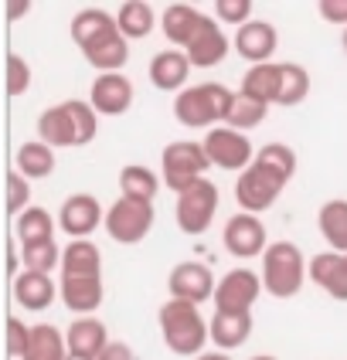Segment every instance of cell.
I'll list each match as a JSON object with an SVG mask.
<instances>
[{
  "label": "cell",
  "mask_w": 347,
  "mask_h": 360,
  "mask_svg": "<svg viewBox=\"0 0 347 360\" xmlns=\"http://www.w3.org/2000/svg\"><path fill=\"white\" fill-rule=\"evenodd\" d=\"M27 207H31V180L11 170L7 174V211H11V218H20Z\"/></svg>",
  "instance_id": "cell-37"
},
{
  "label": "cell",
  "mask_w": 347,
  "mask_h": 360,
  "mask_svg": "<svg viewBox=\"0 0 347 360\" xmlns=\"http://www.w3.org/2000/svg\"><path fill=\"white\" fill-rule=\"evenodd\" d=\"M265 116H269V105H265V102H255V99H248V96L239 92L225 126H232V129H239V133H252L255 126L265 122Z\"/></svg>",
  "instance_id": "cell-36"
},
{
  "label": "cell",
  "mask_w": 347,
  "mask_h": 360,
  "mask_svg": "<svg viewBox=\"0 0 347 360\" xmlns=\"http://www.w3.org/2000/svg\"><path fill=\"white\" fill-rule=\"evenodd\" d=\"M160 184H163V177L157 170H150V167H143V163H126L120 170V198L153 204Z\"/></svg>",
  "instance_id": "cell-29"
},
{
  "label": "cell",
  "mask_w": 347,
  "mask_h": 360,
  "mask_svg": "<svg viewBox=\"0 0 347 360\" xmlns=\"http://www.w3.org/2000/svg\"><path fill=\"white\" fill-rule=\"evenodd\" d=\"M38 140L48 143L51 150H65V146H82V133H79V120H75V109L72 102L65 99L58 105H48L38 116Z\"/></svg>",
  "instance_id": "cell-15"
},
{
  "label": "cell",
  "mask_w": 347,
  "mask_h": 360,
  "mask_svg": "<svg viewBox=\"0 0 347 360\" xmlns=\"http://www.w3.org/2000/svg\"><path fill=\"white\" fill-rule=\"evenodd\" d=\"M232 48L239 51V58L252 61V65H269V58H272L276 48H279V31H276L269 20H248L245 27L235 31Z\"/></svg>",
  "instance_id": "cell-17"
},
{
  "label": "cell",
  "mask_w": 347,
  "mask_h": 360,
  "mask_svg": "<svg viewBox=\"0 0 347 360\" xmlns=\"http://www.w3.org/2000/svg\"><path fill=\"white\" fill-rule=\"evenodd\" d=\"M96 360H137V354H133V347L130 343H122V340H113L106 350H102Z\"/></svg>",
  "instance_id": "cell-42"
},
{
  "label": "cell",
  "mask_w": 347,
  "mask_h": 360,
  "mask_svg": "<svg viewBox=\"0 0 347 360\" xmlns=\"http://www.w3.org/2000/svg\"><path fill=\"white\" fill-rule=\"evenodd\" d=\"M279 85H283V65H279V61H269V65H252V68L245 72L239 92L255 102L276 105V102H279Z\"/></svg>",
  "instance_id": "cell-24"
},
{
  "label": "cell",
  "mask_w": 347,
  "mask_h": 360,
  "mask_svg": "<svg viewBox=\"0 0 347 360\" xmlns=\"http://www.w3.org/2000/svg\"><path fill=\"white\" fill-rule=\"evenodd\" d=\"M248 360H279V357H272V354H255V357H248Z\"/></svg>",
  "instance_id": "cell-45"
},
{
  "label": "cell",
  "mask_w": 347,
  "mask_h": 360,
  "mask_svg": "<svg viewBox=\"0 0 347 360\" xmlns=\"http://www.w3.org/2000/svg\"><path fill=\"white\" fill-rule=\"evenodd\" d=\"M279 65H283V85H279V102L276 105L293 109V105L306 102L310 89H313V79H310V72L303 65H296V61H279Z\"/></svg>",
  "instance_id": "cell-34"
},
{
  "label": "cell",
  "mask_w": 347,
  "mask_h": 360,
  "mask_svg": "<svg viewBox=\"0 0 347 360\" xmlns=\"http://www.w3.org/2000/svg\"><path fill=\"white\" fill-rule=\"evenodd\" d=\"M65 343H68V357L96 360L109 347V330L99 316H75L65 330Z\"/></svg>",
  "instance_id": "cell-18"
},
{
  "label": "cell",
  "mask_w": 347,
  "mask_h": 360,
  "mask_svg": "<svg viewBox=\"0 0 347 360\" xmlns=\"http://www.w3.org/2000/svg\"><path fill=\"white\" fill-rule=\"evenodd\" d=\"M31 330H34V326H27L20 316H11V320H7V354H11V360H20L27 354Z\"/></svg>",
  "instance_id": "cell-40"
},
{
  "label": "cell",
  "mask_w": 347,
  "mask_h": 360,
  "mask_svg": "<svg viewBox=\"0 0 347 360\" xmlns=\"http://www.w3.org/2000/svg\"><path fill=\"white\" fill-rule=\"evenodd\" d=\"M317 231L320 238L327 241L330 252H341L347 255V200L344 198H334L320 204L317 211Z\"/></svg>",
  "instance_id": "cell-27"
},
{
  "label": "cell",
  "mask_w": 347,
  "mask_h": 360,
  "mask_svg": "<svg viewBox=\"0 0 347 360\" xmlns=\"http://www.w3.org/2000/svg\"><path fill=\"white\" fill-rule=\"evenodd\" d=\"M27 11H31V0H11V4H7V18L11 20H20Z\"/></svg>",
  "instance_id": "cell-43"
},
{
  "label": "cell",
  "mask_w": 347,
  "mask_h": 360,
  "mask_svg": "<svg viewBox=\"0 0 347 360\" xmlns=\"http://www.w3.org/2000/svg\"><path fill=\"white\" fill-rule=\"evenodd\" d=\"M31 89V65L20 55H7V96H24Z\"/></svg>",
  "instance_id": "cell-39"
},
{
  "label": "cell",
  "mask_w": 347,
  "mask_h": 360,
  "mask_svg": "<svg viewBox=\"0 0 347 360\" xmlns=\"http://www.w3.org/2000/svg\"><path fill=\"white\" fill-rule=\"evenodd\" d=\"M204 150H208V160L218 170H228V174H242L255 163V146L248 140V133H239L232 126H218V129H208L204 133Z\"/></svg>",
  "instance_id": "cell-8"
},
{
  "label": "cell",
  "mask_w": 347,
  "mask_h": 360,
  "mask_svg": "<svg viewBox=\"0 0 347 360\" xmlns=\"http://www.w3.org/2000/svg\"><path fill=\"white\" fill-rule=\"evenodd\" d=\"M116 27H120V34L126 41L150 38L153 27H157V11H153V4H146V0H126V4H120V11H116Z\"/></svg>",
  "instance_id": "cell-28"
},
{
  "label": "cell",
  "mask_w": 347,
  "mask_h": 360,
  "mask_svg": "<svg viewBox=\"0 0 347 360\" xmlns=\"http://www.w3.org/2000/svg\"><path fill=\"white\" fill-rule=\"evenodd\" d=\"M14 241L24 245H41V241H55V218L48 207L31 204L20 218H14Z\"/></svg>",
  "instance_id": "cell-31"
},
{
  "label": "cell",
  "mask_w": 347,
  "mask_h": 360,
  "mask_svg": "<svg viewBox=\"0 0 347 360\" xmlns=\"http://www.w3.org/2000/svg\"><path fill=\"white\" fill-rule=\"evenodd\" d=\"M55 150L48 146V143L41 140H27L18 146V153H14V170L24 174L27 180H44L55 174Z\"/></svg>",
  "instance_id": "cell-30"
},
{
  "label": "cell",
  "mask_w": 347,
  "mask_h": 360,
  "mask_svg": "<svg viewBox=\"0 0 347 360\" xmlns=\"http://www.w3.org/2000/svg\"><path fill=\"white\" fill-rule=\"evenodd\" d=\"M317 11H320V18H324L327 24H341V27H347V0H320Z\"/></svg>",
  "instance_id": "cell-41"
},
{
  "label": "cell",
  "mask_w": 347,
  "mask_h": 360,
  "mask_svg": "<svg viewBox=\"0 0 347 360\" xmlns=\"http://www.w3.org/2000/svg\"><path fill=\"white\" fill-rule=\"evenodd\" d=\"M252 337V313H215L211 316V343L215 350H239Z\"/></svg>",
  "instance_id": "cell-26"
},
{
  "label": "cell",
  "mask_w": 347,
  "mask_h": 360,
  "mask_svg": "<svg viewBox=\"0 0 347 360\" xmlns=\"http://www.w3.org/2000/svg\"><path fill=\"white\" fill-rule=\"evenodd\" d=\"M82 55H85V61H89L92 68H99V75H109V72H120L122 65L130 61V41L116 31V34L102 38L99 44H92V48L82 51Z\"/></svg>",
  "instance_id": "cell-33"
},
{
  "label": "cell",
  "mask_w": 347,
  "mask_h": 360,
  "mask_svg": "<svg viewBox=\"0 0 347 360\" xmlns=\"http://www.w3.org/2000/svg\"><path fill=\"white\" fill-rule=\"evenodd\" d=\"M310 279L313 285H320L330 300L347 302V255L341 252H320L310 259Z\"/></svg>",
  "instance_id": "cell-20"
},
{
  "label": "cell",
  "mask_w": 347,
  "mask_h": 360,
  "mask_svg": "<svg viewBox=\"0 0 347 360\" xmlns=\"http://www.w3.org/2000/svg\"><path fill=\"white\" fill-rule=\"evenodd\" d=\"M58 300L68 313H79V316H92L106 300V285L99 279H58Z\"/></svg>",
  "instance_id": "cell-22"
},
{
  "label": "cell",
  "mask_w": 347,
  "mask_h": 360,
  "mask_svg": "<svg viewBox=\"0 0 347 360\" xmlns=\"http://www.w3.org/2000/svg\"><path fill=\"white\" fill-rule=\"evenodd\" d=\"M265 292L263 276L248 265L228 269L215 289V313H252V306Z\"/></svg>",
  "instance_id": "cell-9"
},
{
  "label": "cell",
  "mask_w": 347,
  "mask_h": 360,
  "mask_svg": "<svg viewBox=\"0 0 347 360\" xmlns=\"http://www.w3.org/2000/svg\"><path fill=\"white\" fill-rule=\"evenodd\" d=\"M208 167H211L208 150H204V143H198V140H174V143H167L160 153L163 187L174 191V194H184V191H191L198 180H204Z\"/></svg>",
  "instance_id": "cell-4"
},
{
  "label": "cell",
  "mask_w": 347,
  "mask_h": 360,
  "mask_svg": "<svg viewBox=\"0 0 347 360\" xmlns=\"http://www.w3.org/2000/svg\"><path fill=\"white\" fill-rule=\"evenodd\" d=\"M235 96L222 82H198L187 85L181 96H174V120L187 129H218L228 122Z\"/></svg>",
  "instance_id": "cell-1"
},
{
  "label": "cell",
  "mask_w": 347,
  "mask_h": 360,
  "mask_svg": "<svg viewBox=\"0 0 347 360\" xmlns=\"http://www.w3.org/2000/svg\"><path fill=\"white\" fill-rule=\"evenodd\" d=\"M133 82L122 72H109V75H96L92 89H89V102L99 116H126L133 109Z\"/></svg>",
  "instance_id": "cell-14"
},
{
  "label": "cell",
  "mask_w": 347,
  "mask_h": 360,
  "mask_svg": "<svg viewBox=\"0 0 347 360\" xmlns=\"http://www.w3.org/2000/svg\"><path fill=\"white\" fill-rule=\"evenodd\" d=\"M341 44H344V51H347V27H344V38H341Z\"/></svg>",
  "instance_id": "cell-46"
},
{
  "label": "cell",
  "mask_w": 347,
  "mask_h": 360,
  "mask_svg": "<svg viewBox=\"0 0 347 360\" xmlns=\"http://www.w3.org/2000/svg\"><path fill=\"white\" fill-rule=\"evenodd\" d=\"M222 245L232 259H263L269 252V231L259 214H232L222 228Z\"/></svg>",
  "instance_id": "cell-10"
},
{
  "label": "cell",
  "mask_w": 347,
  "mask_h": 360,
  "mask_svg": "<svg viewBox=\"0 0 347 360\" xmlns=\"http://www.w3.org/2000/svg\"><path fill=\"white\" fill-rule=\"evenodd\" d=\"M11 289H14V302H18L20 309H27V313H44L55 302V296H58V285H55L51 276L27 272V269L11 282Z\"/></svg>",
  "instance_id": "cell-21"
},
{
  "label": "cell",
  "mask_w": 347,
  "mask_h": 360,
  "mask_svg": "<svg viewBox=\"0 0 347 360\" xmlns=\"http://www.w3.org/2000/svg\"><path fill=\"white\" fill-rule=\"evenodd\" d=\"M153 221H157L153 204L120 198L116 204H109L102 228H106V235L116 241V245H140V241L153 231Z\"/></svg>",
  "instance_id": "cell-7"
},
{
  "label": "cell",
  "mask_w": 347,
  "mask_h": 360,
  "mask_svg": "<svg viewBox=\"0 0 347 360\" xmlns=\"http://www.w3.org/2000/svg\"><path fill=\"white\" fill-rule=\"evenodd\" d=\"M194 360H232V354H225V350H204L201 357H194Z\"/></svg>",
  "instance_id": "cell-44"
},
{
  "label": "cell",
  "mask_w": 347,
  "mask_h": 360,
  "mask_svg": "<svg viewBox=\"0 0 347 360\" xmlns=\"http://www.w3.org/2000/svg\"><path fill=\"white\" fill-rule=\"evenodd\" d=\"M286 184H289L286 174H279L276 167H269V163L255 157V163L235 177V200H239V207L245 214H263L279 200Z\"/></svg>",
  "instance_id": "cell-5"
},
{
  "label": "cell",
  "mask_w": 347,
  "mask_h": 360,
  "mask_svg": "<svg viewBox=\"0 0 347 360\" xmlns=\"http://www.w3.org/2000/svg\"><path fill=\"white\" fill-rule=\"evenodd\" d=\"M160 333L170 354L177 357H201L204 347L211 343V323L201 316V309L194 302L167 300L160 306Z\"/></svg>",
  "instance_id": "cell-2"
},
{
  "label": "cell",
  "mask_w": 347,
  "mask_h": 360,
  "mask_svg": "<svg viewBox=\"0 0 347 360\" xmlns=\"http://www.w3.org/2000/svg\"><path fill=\"white\" fill-rule=\"evenodd\" d=\"M61 252L55 241H41V245H24L20 248V262L27 272H41V276H51L55 269L61 272Z\"/></svg>",
  "instance_id": "cell-35"
},
{
  "label": "cell",
  "mask_w": 347,
  "mask_h": 360,
  "mask_svg": "<svg viewBox=\"0 0 347 360\" xmlns=\"http://www.w3.org/2000/svg\"><path fill=\"white\" fill-rule=\"evenodd\" d=\"M61 276L65 279H99L102 276V252L92 238H75L61 252Z\"/></svg>",
  "instance_id": "cell-23"
},
{
  "label": "cell",
  "mask_w": 347,
  "mask_h": 360,
  "mask_svg": "<svg viewBox=\"0 0 347 360\" xmlns=\"http://www.w3.org/2000/svg\"><path fill=\"white\" fill-rule=\"evenodd\" d=\"M218 214V187L204 177L198 180L191 191L177 194V204H174V221L187 238H198L211 228V221Z\"/></svg>",
  "instance_id": "cell-6"
},
{
  "label": "cell",
  "mask_w": 347,
  "mask_h": 360,
  "mask_svg": "<svg viewBox=\"0 0 347 360\" xmlns=\"http://www.w3.org/2000/svg\"><path fill=\"white\" fill-rule=\"evenodd\" d=\"M68 360H82V357H68Z\"/></svg>",
  "instance_id": "cell-47"
},
{
  "label": "cell",
  "mask_w": 347,
  "mask_h": 360,
  "mask_svg": "<svg viewBox=\"0 0 347 360\" xmlns=\"http://www.w3.org/2000/svg\"><path fill=\"white\" fill-rule=\"evenodd\" d=\"M201 11L191 7V4H167L160 14V27H163V38L170 41V48H187V41L194 38L198 24H201Z\"/></svg>",
  "instance_id": "cell-25"
},
{
  "label": "cell",
  "mask_w": 347,
  "mask_h": 360,
  "mask_svg": "<svg viewBox=\"0 0 347 360\" xmlns=\"http://www.w3.org/2000/svg\"><path fill=\"white\" fill-rule=\"evenodd\" d=\"M228 48H232V41L222 34L218 20L211 18V14H204L201 24H198V31H194V38L187 41L184 55L191 58L194 68H215V65H222V61L228 58Z\"/></svg>",
  "instance_id": "cell-16"
},
{
  "label": "cell",
  "mask_w": 347,
  "mask_h": 360,
  "mask_svg": "<svg viewBox=\"0 0 347 360\" xmlns=\"http://www.w3.org/2000/svg\"><path fill=\"white\" fill-rule=\"evenodd\" d=\"M191 58L184 55L181 48H163L157 51L153 58H150V68H146V75H150V85L157 89V92H167V96H181L184 89H187V82H191Z\"/></svg>",
  "instance_id": "cell-13"
},
{
  "label": "cell",
  "mask_w": 347,
  "mask_h": 360,
  "mask_svg": "<svg viewBox=\"0 0 347 360\" xmlns=\"http://www.w3.org/2000/svg\"><path fill=\"white\" fill-rule=\"evenodd\" d=\"M215 20L222 24H235V31L245 27L252 18V0H215Z\"/></svg>",
  "instance_id": "cell-38"
},
{
  "label": "cell",
  "mask_w": 347,
  "mask_h": 360,
  "mask_svg": "<svg viewBox=\"0 0 347 360\" xmlns=\"http://www.w3.org/2000/svg\"><path fill=\"white\" fill-rule=\"evenodd\" d=\"M20 360H68L65 330L51 326V323H34L31 343H27V354H24Z\"/></svg>",
  "instance_id": "cell-32"
},
{
  "label": "cell",
  "mask_w": 347,
  "mask_h": 360,
  "mask_svg": "<svg viewBox=\"0 0 347 360\" xmlns=\"http://www.w3.org/2000/svg\"><path fill=\"white\" fill-rule=\"evenodd\" d=\"M116 31H120L116 27V14H109L102 7H82V11H75V18L68 24V34H72L79 51H89L92 44H99L102 38H109Z\"/></svg>",
  "instance_id": "cell-19"
},
{
  "label": "cell",
  "mask_w": 347,
  "mask_h": 360,
  "mask_svg": "<svg viewBox=\"0 0 347 360\" xmlns=\"http://www.w3.org/2000/svg\"><path fill=\"white\" fill-rule=\"evenodd\" d=\"M215 289H218L215 272H211L204 262H181V265H174L170 276H167V292H170V300L201 306V302L215 300Z\"/></svg>",
  "instance_id": "cell-11"
},
{
  "label": "cell",
  "mask_w": 347,
  "mask_h": 360,
  "mask_svg": "<svg viewBox=\"0 0 347 360\" xmlns=\"http://www.w3.org/2000/svg\"><path fill=\"white\" fill-rule=\"evenodd\" d=\"M263 285L272 300H293L303 289L306 276H310V262L303 259L300 245L293 241H272L269 252L263 255Z\"/></svg>",
  "instance_id": "cell-3"
},
{
  "label": "cell",
  "mask_w": 347,
  "mask_h": 360,
  "mask_svg": "<svg viewBox=\"0 0 347 360\" xmlns=\"http://www.w3.org/2000/svg\"><path fill=\"white\" fill-rule=\"evenodd\" d=\"M106 224V211L96 194H68L58 207V228L68 238H92L96 228Z\"/></svg>",
  "instance_id": "cell-12"
}]
</instances>
